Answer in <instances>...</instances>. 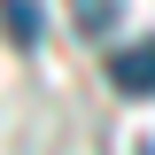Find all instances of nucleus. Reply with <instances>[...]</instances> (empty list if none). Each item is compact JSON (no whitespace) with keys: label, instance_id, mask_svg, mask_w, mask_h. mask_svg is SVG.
<instances>
[{"label":"nucleus","instance_id":"obj_1","mask_svg":"<svg viewBox=\"0 0 155 155\" xmlns=\"http://www.w3.org/2000/svg\"><path fill=\"white\" fill-rule=\"evenodd\" d=\"M109 85H116L124 101H147V93H155V39H132V47L109 62Z\"/></svg>","mask_w":155,"mask_h":155},{"label":"nucleus","instance_id":"obj_2","mask_svg":"<svg viewBox=\"0 0 155 155\" xmlns=\"http://www.w3.org/2000/svg\"><path fill=\"white\" fill-rule=\"evenodd\" d=\"M0 31L16 39V47H39L47 39V8L39 0H0Z\"/></svg>","mask_w":155,"mask_h":155},{"label":"nucleus","instance_id":"obj_3","mask_svg":"<svg viewBox=\"0 0 155 155\" xmlns=\"http://www.w3.org/2000/svg\"><path fill=\"white\" fill-rule=\"evenodd\" d=\"M70 16H78V31H85V39H109L124 8H116V0H70Z\"/></svg>","mask_w":155,"mask_h":155},{"label":"nucleus","instance_id":"obj_4","mask_svg":"<svg viewBox=\"0 0 155 155\" xmlns=\"http://www.w3.org/2000/svg\"><path fill=\"white\" fill-rule=\"evenodd\" d=\"M140 155H155V140H147V147H140Z\"/></svg>","mask_w":155,"mask_h":155}]
</instances>
